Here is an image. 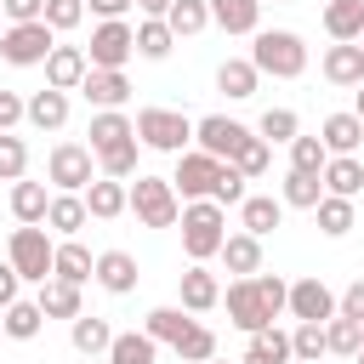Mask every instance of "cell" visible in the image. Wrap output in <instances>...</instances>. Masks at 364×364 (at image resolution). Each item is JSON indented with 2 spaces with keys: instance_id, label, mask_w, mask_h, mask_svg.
<instances>
[{
  "instance_id": "cell-1",
  "label": "cell",
  "mask_w": 364,
  "mask_h": 364,
  "mask_svg": "<svg viewBox=\"0 0 364 364\" xmlns=\"http://www.w3.org/2000/svg\"><path fill=\"white\" fill-rule=\"evenodd\" d=\"M222 239H228L222 205L216 199H188L182 205V250L193 262H210V256H222Z\"/></svg>"
},
{
  "instance_id": "cell-2",
  "label": "cell",
  "mask_w": 364,
  "mask_h": 364,
  "mask_svg": "<svg viewBox=\"0 0 364 364\" xmlns=\"http://www.w3.org/2000/svg\"><path fill=\"white\" fill-rule=\"evenodd\" d=\"M250 63H256L262 74H273V80H296V74L307 68V46H301V34H290V28H256Z\"/></svg>"
},
{
  "instance_id": "cell-3",
  "label": "cell",
  "mask_w": 364,
  "mask_h": 364,
  "mask_svg": "<svg viewBox=\"0 0 364 364\" xmlns=\"http://www.w3.org/2000/svg\"><path fill=\"white\" fill-rule=\"evenodd\" d=\"M6 262H11L23 279L46 284V279H51V267H57V245H51L46 222H23V228L11 233V245H6Z\"/></svg>"
},
{
  "instance_id": "cell-4",
  "label": "cell",
  "mask_w": 364,
  "mask_h": 364,
  "mask_svg": "<svg viewBox=\"0 0 364 364\" xmlns=\"http://www.w3.org/2000/svg\"><path fill=\"white\" fill-rule=\"evenodd\" d=\"M131 210H136L142 228H176L182 222V205H176L171 176H136L131 182Z\"/></svg>"
},
{
  "instance_id": "cell-5",
  "label": "cell",
  "mask_w": 364,
  "mask_h": 364,
  "mask_svg": "<svg viewBox=\"0 0 364 364\" xmlns=\"http://www.w3.org/2000/svg\"><path fill=\"white\" fill-rule=\"evenodd\" d=\"M51 46H57V28H51L46 17H40V23H11V28L0 34V57H6L11 68H34V63H46Z\"/></svg>"
},
{
  "instance_id": "cell-6",
  "label": "cell",
  "mask_w": 364,
  "mask_h": 364,
  "mask_svg": "<svg viewBox=\"0 0 364 364\" xmlns=\"http://www.w3.org/2000/svg\"><path fill=\"white\" fill-rule=\"evenodd\" d=\"M136 136H142L148 148H159V154H188L193 119L176 114V108H142V114H136Z\"/></svg>"
},
{
  "instance_id": "cell-7",
  "label": "cell",
  "mask_w": 364,
  "mask_h": 364,
  "mask_svg": "<svg viewBox=\"0 0 364 364\" xmlns=\"http://www.w3.org/2000/svg\"><path fill=\"white\" fill-rule=\"evenodd\" d=\"M136 57V28L125 17H108L91 28V68H125Z\"/></svg>"
},
{
  "instance_id": "cell-8",
  "label": "cell",
  "mask_w": 364,
  "mask_h": 364,
  "mask_svg": "<svg viewBox=\"0 0 364 364\" xmlns=\"http://www.w3.org/2000/svg\"><path fill=\"white\" fill-rule=\"evenodd\" d=\"M46 176L63 188V193H85L97 176H91V148H80V142H57L51 148V159H46Z\"/></svg>"
},
{
  "instance_id": "cell-9",
  "label": "cell",
  "mask_w": 364,
  "mask_h": 364,
  "mask_svg": "<svg viewBox=\"0 0 364 364\" xmlns=\"http://www.w3.org/2000/svg\"><path fill=\"white\" fill-rule=\"evenodd\" d=\"M216 176H222V159L205 154V148H193V154H176V176H171V188H182V199H210Z\"/></svg>"
},
{
  "instance_id": "cell-10",
  "label": "cell",
  "mask_w": 364,
  "mask_h": 364,
  "mask_svg": "<svg viewBox=\"0 0 364 364\" xmlns=\"http://www.w3.org/2000/svg\"><path fill=\"white\" fill-rule=\"evenodd\" d=\"M193 142H199L205 154H216V159H233V154L250 142V131H245L239 119H228V114H205V119L193 125Z\"/></svg>"
},
{
  "instance_id": "cell-11",
  "label": "cell",
  "mask_w": 364,
  "mask_h": 364,
  "mask_svg": "<svg viewBox=\"0 0 364 364\" xmlns=\"http://www.w3.org/2000/svg\"><path fill=\"white\" fill-rule=\"evenodd\" d=\"M290 313H296V318L324 324V318H336V313H341V296L313 273V279H296V284H290Z\"/></svg>"
},
{
  "instance_id": "cell-12",
  "label": "cell",
  "mask_w": 364,
  "mask_h": 364,
  "mask_svg": "<svg viewBox=\"0 0 364 364\" xmlns=\"http://www.w3.org/2000/svg\"><path fill=\"white\" fill-rule=\"evenodd\" d=\"M228 318L245 330V336H256V330H267L273 318H267V307H262V290H256V273L250 279H233L228 284Z\"/></svg>"
},
{
  "instance_id": "cell-13",
  "label": "cell",
  "mask_w": 364,
  "mask_h": 364,
  "mask_svg": "<svg viewBox=\"0 0 364 364\" xmlns=\"http://www.w3.org/2000/svg\"><path fill=\"white\" fill-rule=\"evenodd\" d=\"M80 91H85L91 108H119V102L131 97V80H125V68H85Z\"/></svg>"
},
{
  "instance_id": "cell-14",
  "label": "cell",
  "mask_w": 364,
  "mask_h": 364,
  "mask_svg": "<svg viewBox=\"0 0 364 364\" xmlns=\"http://www.w3.org/2000/svg\"><path fill=\"white\" fill-rule=\"evenodd\" d=\"M85 68H91V57H85L80 46H51V57H46V85H57V91H80Z\"/></svg>"
},
{
  "instance_id": "cell-15",
  "label": "cell",
  "mask_w": 364,
  "mask_h": 364,
  "mask_svg": "<svg viewBox=\"0 0 364 364\" xmlns=\"http://www.w3.org/2000/svg\"><path fill=\"white\" fill-rule=\"evenodd\" d=\"M85 210H91L97 222H114V216L131 210V188H125L119 176H97V182L85 188Z\"/></svg>"
},
{
  "instance_id": "cell-16",
  "label": "cell",
  "mask_w": 364,
  "mask_h": 364,
  "mask_svg": "<svg viewBox=\"0 0 364 364\" xmlns=\"http://www.w3.org/2000/svg\"><path fill=\"white\" fill-rule=\"evenodd\" d=\"M97 284L108 296H131L136 290V256L131 250H102L97 256Z\"/></svg>"
},
{
  "instance_id": "cell-17",
  "label": "cell",
  "mask_w": 364,
  "mask_h": 364,
  "mask_svg": "<svg viewBox=\"0 0 364 364\" xmlns=\"http://www.w3.org/2000/svg\"><path fill=\"white\" fill-rule=\"evenodd\" d=\"M324 80L330 85H358L364 80V46L358 40H336L324 51Z\"/></svg>"
},
{
  "instance_id": "cell-18",
  "label": "cell",
  "mask_w": 364,
  "mask_h": 364,
  "mask_svg": "<svg viewBox=\"0 0 364 364\" xmlns=\"http://www.w3.org/2000/svg\"><path fill=\"white\" fill-rule=\"evenodd\" d=\"M256 85H262V68H256L250 57H228V63L216 68V91H222V97H233V102L256 97Z\"/></svg>"
},
{
  "instance_id": "cell-19",
  "label": "cell",
  "mask_w": 364,
  "mask_h": 364,
  "mask_svg": "<svg viewBox=\"0 0 364 364\" xmlns=\"http://www.w3.org/2000/svg\"><path fill=\"white\" fill-rule=\"evenodd\" d=\"M176 290H182V307H188V313H210V307L222 301V284H216V273H205L199 262H193V267L176 279Z\"/></svg>"
},
{
  "instance_id": "cell-20",
  "label": "cell",
  "mask_w": 364,
  "mask_h": 364,
  "mask_svg": "<svg viewBox=\"0 0 364 364\" xmlns=\"http://www.w3.org/2000/svg\"><path fill=\"white\" fill-rule=\"evenodd\" d=\"M210 23H216L222 34H256L262 0H210Z\"/></svg>"
},
{
  "instance_id": "cell-21",
  "label": "cell",
  "mask_w": 364,
  "mask_h": 364,
  "mask_svg": "<svg viewBox=\"0 0 364 364\" xmlns=\"http://www.w3.org/2000/svg\"><path fill=\"white\" fill-rule=\"evenodd\" d=\"M28 125H34V131H63V125H68V91H57V85L34 91V97H28Z\"/></svg>"
},
{
  "instance_id": "cell-22",
  "label": "cell",
  "mask_w": 364,
  "mask_h": 364,
  "mask_svg": "<svg viewBox=\"0 0 364 364\" xmlns=\"http://www.w3.org/2000/svg\"><path fill=\"white\" fill-rule=\"evenodd\" d=\"M85 222H91V210H85V193H51V210H46V228H51V233L74 239Z\"/></svg>"
},
{
  "instance_id": "cell-23",
  "label": "cell",
  "mask_w": 364,
  "mask_h": 364,
  "mask_svg": "<svg viewBox=\"0 0 364 364\" xmlns=\"http://www.w3.org/2000/svg\"><path fill=\"white\" fill-rule=\"evenodd\" d=\"M239 222H245V233L267 239V233L284 222V199H267V193H245V205H239Z\"/></svg>"
},
{
  "instance_id": "cell-24",
  "label": "cell",
  "mask_w": 364,
  "mask_h": 364,
  "mask_svg": "<svg viewBox=\"0 0 364 364\" xmlns=\"http://www.w3.org/2000/svg\"><path fill=\"white\" fill-rule=\"evenodd\" d=\"M318 136H324L330 154H358V148H364V119H358V114H330V119L318 125Z\"/></svg>"
},
{
  "instance_id": "cell-25",
  "label": "cell",
  "mask_w": 364,
  "mask_h": 364,
  "mask_svg": "<svg viewBox=\"0 0 364 364\" xmlns=\"http://www.w3.org/2000/svg\"><path fill=\"white\" fill-rule=\"evenodd\" d=\"M222 262H228V273H239V279L262 273V239H256V233H228V239H222Z\"/></svg>"
},
{
  "instance_id": "cell-26",
  "label": "cell",
  "mask_w": 364,
  "mask_h": 364,
  "mask_svg": "<svg viewBox=\"0 0 364 364\" xmlns=\"http://www.w3.org/2000/svg\"><path fill=\"white\" fill-rule=\"evenodd\" d=\"M51 279L85 284V279H97V256H91L80 239H63V245H57V267H51Z\"/></svg>"
},
{
  "instance_id": "cell-27",
  "label": "cell",
  "mask_w": 364,
  "mask_h": 364,
  "mask_svg": "<svg viewBox=\"0 0 364 364\" xmlns=\"http://www.w3.org/2000/svg\"><path fill=\"white\" fill-rule=\"evenodd\" d=\"M358 188H364V159H358V154H330V165H324V193L353 199Z\"/></svg>"
},
{
  "instance_id": "cell-28",
  "label": "cell",
  "mask_w": 364,
  "mask_h": 364,
  "mask_svg": "<svg viewBox=\"0 0 364 364\" xmlns=\"http://www.w3.org/2000/svg\"><path fill=\"white\" fill-rule=\"evenodd\" d=\"M290 358H296V353H290V336H284L279 324H267V330L250 336V347H245L239 364H290Z\"/></svg>"
},
{
  "instance_id": "cell-29",
  "label": "cell",
  "mask_w": 364,
  "mask_h": 364,
  "mask_svg": "<svg viewBox=\"0 0 364 364\" xmlns=\"http://www.w3.org/2000/svg\"><path fill=\"white\" fill-rule=\"evenodd\" d=\"M125 136H136V119H125L119 108H97L91 114V154H102V148H114Z\"/></svg>"
},
{
  "instance_id": "cell-30",
  "label": "cell",
  "mask_w": 364,
  "mask_h": 364,
  "mask_svg": "<svg viewBox=\"0 0 364 364\" xmlns=\"http://www.w3.org/2000/svg\"><path fill=\"white\" fill-rule=\"evenodd\" d=\"M324 28H330V40H364V0H330Z\"/></svg>"
},
{
  "instance_id": "cell-31",
  "label": "cell",
  "mask_w": 364,
  "mask_h": 364,
  "mask_svg": "<svg viewBox=\"0 0 364 364\" xmlns=\"http://www.w3.org/2000/svg\"><path fill=\"white\" fill-rule=\"evenodd\" d=\"M171 46H176V34H171V23H165V17H142V23H136V57L165 63V57H171Z\"/></svg>"
},
{
  "instance_id": "cell-32",
  "label": "cell",
  "mask_w": 364,
  "mask_h": 364,
  "mask_svg": "<svg viewBox=\"0 0 364 364\" xmlns=\"http://www.w3.org/2000/svg\"><path fill=\"white\" fill-rule=\"evenodd\" d=\"M34 301L46 307V318H80V284H68V279H46Z\"/></svg>"
},
{
  "instance_id": "cell-33",
  "label": "cell",
  "mask_w": 364,
  "mask_h": 364,
  "mask_svg": "<svg viewBox=\"0 0 364 364\" xmlns=\"http://www.w3.org/2000/svg\"><path fill=\"white\" fill-rule=\"evenodd\" d=\"M46 210H51L46 182H11V216L17 222H46Z\"/></svg>"
},
{
  "instance_id": "cell-34",
  "label": "cell",
  "mask_w": 364,
  "mask_h": 364,
  "mask_svg": "<svg viewBox=\"0 0 364 364\" xmlns=\"http://www.w3.org/2000/svg\"><path fill=\"white\" fill-rule=\"evenodd\" d=\"M0 318H6V336H11V341H34V336H40V324H46V307L17 296V301H11Z\"/></svg>"
},
{
  "instance_id": "cell-35",
  "label": "cell",
  "mask_w": 364,
  "mask_h": 364,
  "mask_svg": "<svg viewBox=\"0 0 364 364\" xmlns=\"http://www.w3.org/2000/svg\"><path fill=\"white\" fill-rule=\"evenodd\" d=\"M324 341H330L336 358H358V347H364V324L347 318V313H336V318H324Z\"/></svg>"
},
{
  "instance_id": "cell-36",
  "label": "cell",
  "mask_w": 364,
  "mask_h": 364,
  "mask_svg": "<svg viewBox=\"0 0 364 364\" xmlns=\"http://www.w3.org/2000/svg\"><path fill=\"white\" fill-rule=\"evenodd\" d=\"M313 216H318V233H324V239H341V233L353 228V199H341V193H324V199L313 205Z\"/></svg>"
},
{
  "instance_id": "cell-37",
  "label": "cell",
  "mask_w": 364,
  "mask_h": 364,
  "mask_svg": "<svg viewBox=\"0 0 364 364\" xmlns=\"http://www.w3.org/2000/svg\"><path fill=\"white\" fill-rule=\"evenodd\" d=\"M142 330H148L154 341H171V347H176V341H182V336L193 330V318H188V307H154Z\"/></svg>"
},
{
  "instance_id": "cell-38",
  "label": "cell",
  "mask_w": 364,
  "mask_h": 364,
  "mask_svg": "<svg viewBox=\"0 0 364 364\" xmlns=\"http://www.w3.org/2000/svg\"><path fill=\"white\" fill-rule=\"evenodd\" d=\"M68 336H74V353H108V347H114V330H108V318H97V313H80Z\"/></svg>"
},
{
  "instance_id": "cell-39",
  "label": "cell",
  "mask_w": 364,
  "mask_h": 364,
  "mask_svg": "<svg viewBox=\"0 0 364 364\" xmlns=\"http://www.w3.org/2000/svg\"><path fill=\"white\" fill-rule=\"evenodd\" d=\"M165 23H171L176 40H182V34H199V28H210V0H171Z\"/></svg>"
},
{
  "instance_id": "cell-40",
  "label": "cell",
  "mask_w": 364,
  "mask_h": 364,
  "mask_svg": "<svg viewBox=\"0 0 364 364\" xmlns=\"http://www.w3.org/2000/svg\"><path fill=\"white\" fill-rule=\"evenodd\" d=\"M154 336L148 330H125V336H114V347H108V364H154Z\"/></svg>"
},
{
  "instance_id": "cell-41",
  "label": "cell",
  "mask_w": 364,
  "mask_h": 364,
  "mask_svg": "<svg viewBox=\"0 0 364 364\" xmlns=\"http://www.w3.org/2000/svg\"><path fill=\"white\" fill-rule=\"evenodd\" d=\"M324 165H330V148H324V136H290V171H313V176H324Z\"/></svg>"
},
{
  "instance_id": "cell-42",
  "label": "cell",
  "mask_w": 364,
  "mask_h": 364,
  "mask_svg": "<svg viewBox=\"0 0 364 364\" xmlns=\"http://www.w3.org/2000/svg\"><path fill=\"white\" fill-rule=\"evenodd\" d=\"M318 199H324V176H313V171H290V176H284V205L313 210Z\"/></svg>"
},
{
  "instance_id": "cell-43",
  "label": "cell",
  "mask_w": 364,
  "mask_h": 364,
  "mask_svg": "<svg viewBox=\"0 0 364 364\" xmlns=\"http://www.w3.org/2000/svg\"><path fill=\"white\" fill-rule=\"evenodd\" d=\"M290 353H296L301 364H318V358L330 353V341H324V324H313V318H301V324L290 330Z\"/></svg>"
},
{
  "instance_id": "cell-44",
  "label": "cell",
  "mask_w": 364,
  "mask_h": 364,
  "mask_svg": "<svg viewBox=\"0 0 364 364\" xmlns=\"http://www.w3.org/2000/svg\"><path fill=\"white\" fill-rule=\"evenodd\" d=\"M97 165H102V176H136V136H125V142H114V148H102L97 154Z\"/></svg>"
},
{
  "instance_id": "cell-45",
  "label": "cell",
  "mask_w": 364,
  "mask_h": 364,
  "mask_svg": "<svg viewBox=\"0 0 364 364\" xmlns=\"http://www.w3.org/2000/svg\"><path fill=\"white\" fill-rule=\"evenodd\" d=\"M245 182H250V176H245V171H239L233 159H222V176H216V188H210V199H216L222 210H228V205H245Z\"/></svg>"
},
{
  "instance_id": "cell-46",
  "label": "cell",
  "mask_w": 364,
  "mask_h": 364,
  "mask_svg": "<svg viewBox=\"0 0 364 364\" xmlns=\"http://www.w3.org/2000/svg\"><path fill=\"white\" fill-rule=\"evenodd\" d=\"M23 171H28V148H23V136L0 131V182H23Z\"/></svg>"
},
{
  "instance_id": "cell-47",
  "label": "cell",
  "mask_w": 364,
  "mask_h": 364,
  "mask_svg": "<svg viewBox=\"0 0 364 364\" xmlns=\"http://www.w3.org/2000/svg\"><path fill=\"white\" fill-rule=\"evenodd\" d=\"M256 131H262V142H290V136H296V131H301V119H296V114H290V108H267V114H262V125H256Z\"/></svg>"
},
{
  "instance_id": "cell-48",
  "label": "cell",
  "mask_w": 364,
  "mask_h": 364,
  "mask_svg": "<svg viewBox=\"0 0 364 364\" xmlns=\"http://www.w3.org/2000/svg\"><path fill=\"white\" fill-rule=\"evenodd\" d=\"M233 165L245 171V176H267V165H273V142H262V136H250L239 154H233Z\"/></svg>"
},
{
  "instance_id": "cell-49",
  "label": "cell",
  "mask_w": 364,
  "mask_h": 364,
  "mask_svg": "<svg viewBox=\"0 0 364 364\" xmlns=\"http://www.w3.org/2000/svg\"><path fill=\"white\" fill-rule=\"evenodd\" d=\"M176 358H188V364H205V358H216V336H210L205 324H193V330L176 341Z\"/></svg>"
},
{
  "instance_id": "cell-50",
  "label": "cell",
  "mask_w": 364,
  "mask_h": 364,
  "mask_svg": "<svg viewBox=\"0 0 364 364\" xmlns=\"http://www.w3.org/2000/svg\"><path fill=\"white\" fill-rule=\"evenodd\" d=\"M80 17H85V0H46V23H51L57 34L80 28Z\"/></svg>"
},
{
  "instance_id": "cell-51",
  "label": "cell",
  "mask_w": 364,
  "mask_h": 364,
  "mask_svg": "<svg viewBox=\"0 0 364 364\" xmlns=\"http://www.w3.org/2000/svg\"><path fill=\"white\" fill-rule=\"evenodd\" d=\"M17 119H28V102L17 91H0V131H11Z\"/></svg>"
},
{
  "instance_id": "cell-52",
  "label": "cell",
  "mask_w": 364,
  "mask_h": 364,
  "mask_svg": "<svg viewBox=\"0 0 364 364\" xmlns=\"http://www.w3.org/2000/svg\"><path fill=\"white\" fill-rule=\"evenodd\" d=\"M0 6H6L11 23H40L46 17V0H0Z\"/></svg>"
},
{
  "instance_id": "cell-53",
  "label": "cell",
  "mask_w": 364,
  "mask_h": 364,
  "mask_svg": "<svg viewBox=\"0 0 364 364\" xmlns=\"http://www.w3.org/2000/svg\"><path fill=\"white\" fill-rule=\"evenodd\" d=\"M341 313H347V318H358V324H364V279H353V284H347V290H341Z\"/></svg>"
},
{
  "instance_id": "cell-54",
  "label": "cell",
  "mask_w": 364,
  "mask_h": 364,
  "mask_svg": "<svg viewBox=\"0 0 364 364\" xmlns=\"http://www.w3.org/2000/svg\"><path fill=\"white\" fill-rule=\"evenodd\" d=\"M17 284H23V273H17L11 262H0V313H6L11 301H17Z\"/></svg>"
},
{
  "instance_id": "cell-55",
  "label": "cell",
  "mask_w": 364,
  "mask_h": 364,
  "mask_svg": "<svg viewBox=\"0 0 364 364\" xmlns=\"http://www.w3.org/2000/svg\"><path fill=\"white\" fill-rule=\"evenodd\" d=\"M131 6H136V0H91V11H97L102 23H108V17H125Z\"/></svg>"
},
{
  "instance_id": "cell-56",
  "label": "cell",
  "mask_w": 364,
  "mask_h": 364,
  "mask_svg": "<svg viewBox=\"0 0 364 364\" xmlns=\"http://www.w3.org/2000/svg\"><path fill=\"white\" fill-rule=\"evenodd\" d=\"M353 114H358V119H364V80H358V108H353Z\"/></svg>"
},
{
  "instance_id": "cell-57",
  "label": "cell",
  "mask_w": 364,
  "mask_h": 364,
  "mask_svg": "<svg viewBox=\"0 0 364 364\" xmlns=\"http://www.w3.org/2000/svg\"><path fill=\"white\" fill-rule=\"evenodd\" d=\"M205 364H222V358H205Z\"/></svg>"
},
{
  "instance_id": "cell-58",
  "label": "cell",
  "mask_w": 364,
  "mask_h": 364,
  "mask_svg": "<svg viewBox=\"0 0 364 364\" xmlns=\"http://www.w3.org/2000/svg\"><path fill=\"white\" fill-rule=\"evenodd\" d=\"M0 336H6V318H0Z\"/></svg>"
},
{
  "instance_id": "cell-59",
  "label": "cell",
  "mask_w": 364,
  "mask_h": 364,
  "mask_svg": "<svg viewBox=\"0 0 364 364\" xmlns=\"http://www.w3.org/2000/svg\"><path fill=\"white\" fill-rule=\"evenodd\" d=\"M358 364H364V353H358Z\"/></svg>"
},
{
  "instance_id": "cell-60",
  "label": "cell",
  "mask_w": 364,
  "mask_h": 364,
  "mask_svg": "<svg viewBox=\"0 0 364 364\" xmlns=\"http://www.w3.org/2000/svg\"><path fill=\"white\" fill-rule=\"evenodd\" d=\"M0 17H6V6H0Z\"/></svg>"
},
{
  "instance_id": "cell-61",
  "label": "cell",
  "mask_w": 364,
  "mask_h": 364,
  "mask_svg": "<svg viewBox=\"0 0 364 364\" xmlns=\"http://www.w3.org/2000/svg\"><path fill=\"white\" fill-rule=\"evenodd\" d=\"M358 353H364V347H358Z\"/></svg>"
},
{
  "instance_id": "cell-62",
  "label": "cell",
  "mask_w": 364,
  "mask_h": 364,
  "mask_svg": "<svg viewBox=\"0 0 364 364\" xmlns=\"http://www.w3.org/2000/svg\"><path fill=\"white\" fill-rule=\"evenodd\" d=\"M262 6H267V0H262Z\"/></svg>"
},
{
  "instance_id": "cell-63",
  "label": "cell",
  "mask_w": 364,
  "mask_h": 364,
  "mask_svg": "<svg viewBox=\"0 0 364 364\" xmlns=\"http://www.w3.org/2000/svg\"><path fill=\"white\" fill-rule=\"evenodd\" d=\"M358 159H364V154H358Z\"/></svg>"
},
{
  "instance_id": "cell-64",
  "label": "cell",
  "mask_w": 364,
  "mask_h": 364,
  "mask_svg": "<svg viewBox=\"0 0 364 364\" xmlns=\"http://www.w3.org/2000/svg\"><path fill=\"white\" fill-rule=\"evenodd\" d=\"M318 364H324V358H318Z\"/></svg>"
}]
</instances>
